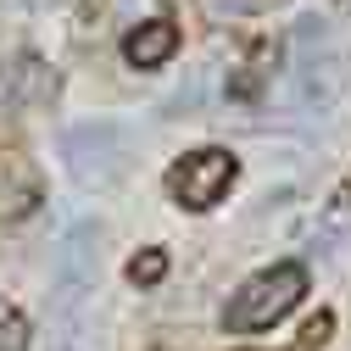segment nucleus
Segmentation results:
<instances>
[{
	"instance_id": "1",
	"label": "nucleus",
	"mask_w": 351,
	"mask_h": 351,
	"mask_svg": "<svg viewBox=\"0 0 351 351\" xmlns=\"http://www.w3.org/2000/svg\"><path fill=\"white\" fill-rule=\"evenodd\" d=\"M301 295H306V274L295 268V262H279V268H268V274H256V279H245V285H240V295L229 301L223 324H229L234 335L268 329V324H279V318L290 313Z\"/></svg>"
},
{
	"instance_id": "2",
	"label": "nucleus",
	"mask_w": 351,
	"mask_h": 351,
	"mask_svg": "<svg viewBox=\"0 0 351 351\" xmlns=\"http://www.w3.org/2000/svg\"><path fill=\"white\" fill-rule=\"evenodd\" d=\"M229 184H234V156H229V151H190V156L173 162V173H167L173 201H184V206H195V212L212 206Z\"/></svg>"
},
{
	"instance_id": "3",
	"label": "nucleus",
	"mask_w": 351,
	"mask_h": 351,
	"mask_svg": "<svg viewBox=\"0 0 351 351\" xmlns=\"http://www.w3.org/2000/svg\"><path fill=\"white\" fill-rule=\"evenodd\" d=\"M95 245H101L95 223H78L62 240V251H56V313H73L78 295L95 285Z\"/></svg>"
},
{
	"instance_id": "4",
	"label": "nucleus",
	"mask_w": 351,
	"mask_h": 351,
	"mask_svg": "<svg viewBox=\"0 0 351 351\" xmlns=\"http://www.w3.org/2000/svg\"><path fill=\"white\" fill-rule=\"evenodd\" d=\"M62 151H67L78 179H95V173H112V162L123 156V128L106 123V117L101 123H78V128L62 134Z\"/></svg>"
},
{
	"instance_id": "5",
	"label": "nucleus",
	"mask_w": 351,
	"mask_h": 351,
	"mask_svg": "<svg viewBox=\"0 0 351 351\" xmlns=\"http://www.w3.org/2000/svg\"><path fill=\"white\" fill-rule=\"evenodd\" d=\"M39 206V173L28 156L0 151V217H28Z\"/></svg>"
},
{
	"instance_id": "6",
	"label": "nucleus",
	"mask_w": 351,
	"mask_h": 351,
	"mask_svg": "<svg viewBox=\"0 0 351 351\" xmlns=\"http://www.w3.org/2000/svg\"><path fill=\"white\" fill-rule=\"evenodd\" d=\"M173 45H179V28L156 17V23H145V28H134V34L123 39V56L134 62V67H156V62L173 56Z\"/></svg>"
},
{
	"instance_id": "7",
	"label": "nucleus",
	"mask_w": 351,
	"mask_h": 351,
	"mask_svg": "<svg viewBox=\"0 0 351 351\" xmlns=\"http://www.w3.org/2000/svg\"><path fill=\"white\" fill-rule=\"evenodd\" d=\"M0 351H28V324H23V318H6V324H0Z\"/></svg>"
},
{
	"instance_id": "8",
	"label": "nucleus",
	"mask_w": 351,
	"mask_h": 351,
	"mask_svg": "<svg viewBox=\"0 0 351 351\" xmlns=\"http://www.w3.org/2000/svg\"><path fill=\"white\" fill-rule=\"evenodd\" d=\"M162 268H167V262L151 251V256H140L134 268H128V279H134V285H156V279H162Z\"/></svg>"
}]
</instances>
